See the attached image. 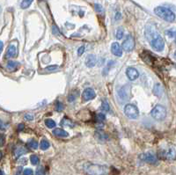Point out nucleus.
I'll return each instance as SVG.
<instances>
[{"label": "nucleus", "mask_w": 176, "mask_h": 175, "mask_svg": "<svg viewBox=\"0 0 176 175\" xmlns=\"http://www.w3.org/2000/svg\"><path fill=\"white\" fill-rule=\"evenodd\" d=\"M145 35L153 50L158 52L163 51V50L165 49V40L153 26L148 24L145 26Z\"/></svg>", "instance_id": "obj_1"}, {"label": "nucleus", "mask_w": 176, "mask_h": 175, "mask_svg": "<svg viewBox=\"0 0 176 175\" xmlns=\"http://www.w3.org/2000/svg\"><path fill=\"white\" fill-rule=\"evenodd\" d=\"M84 169L88 175H107L108 172V168L106 165L92 163L85 164Z\"/></svg>", "instance_id": "obj_2"}, {"label": "nucleus", "mask_w": 176, "mask_h": 175, "mask_svg": "<svg viewBox=\"0 0 176 175\" xmlns=\"http://www.w3.org/2000/svg\"><path fill=\"white\" fill-rule=\"evenodd\" d=\"M154 13L162 20L167 22H174L175 21V14L168 8L164 6H158L154 9Z\"/></svg>", "instance_id": "obj_3"}, {"label": "nucleus", "mask_w": 176, "mask_h": 175, "mask_svg": "<svg viewBox=\"0 0 176 175\" xmlns=\"http://www.w3.org/2000/svg\"><path fill=\"white\" fill-rule=\"evenodd\" d=\"M152 116L157 121H163L166 117V109L161 105H157L152 110Z\"/></svg>", "instance_id": "obj_4"}, {"label": "nucleus", "mask_w": 176, "mask_h": 175, "mask_svg": "<svg viewBox=\"0 0 176 175\" xmlns=\"http://www.w3.org/2000/svg\"><path fill=\"white\" fill-rule=\"evenodd\" d=\"M124 114L130 119H137L139 115V110L133 104H127L124 107Z\"/></svg>", "instance_id": "obj_5"}, {"label": "nucleus", "mask_w": 176, "mask_h": 175, "mask_svg": "<svg viewBox=\"0 0 176 175\" xmlns=\"http://www.w3.org/2000/svg\"><path fill=\"white\" fill-rule=\"evenodd\" d=\"M122 49H123L127 52H130L135 49V39L133 36L129 34L126 38V40L122 42Z\"/></svg>", "instance_id": "obj_6"}, {"label": "nucleus", "mask_w": 176, "mask_h": 175, "mask_svg": "<svg viewBox=\"0 0 176 175\" xmlns=\"http://www.w3.org/2000/svg\"><path fill=\"white\" fill-rule=\"evenodd\" d=\"M140 158L143 161L149 163V164H152V165H155L158 162V158L156 157V155H154L152 152H146V153L142 154L140 156Z\"/></svg>", "instance_id": "obj_7"}, {"label": "nucleus", "mask_w": 176, "mask_h": 175, "mask_svg": "<svg viewBox=\"0 0 176 175\" xmlns=\"http://www.w3.org/2000/svg\"><path fill=\"white\" fill-rule=\"evenodd\" d=\"M96 96V93L93 88H86L82 94V99L84 101H89L93 99H94Z\"/></svg>", "instance_id": "obj_8"}, {"label": "nucleus", "mask_w": 176, "mask_h": 175, "mask_svg": "<svg viewBox=\"0 0 176 175\" xmlns=\"http://www.w3.org/2000/svg\"><path fill=\"white\" fill-rule=\"evenodd\" d=\"M126 75H127L128 78L131 81L136 80L139 77V73H138V70L133 67H129L126 70Z\"/></svg>", "instance_id": "obj_9"}, {"label": "nucleus", "mask_w": 176, "mask_h": 175, "mask_svg": "<svg viewBox=\"0 0 176 175\" xmlns=\"http://www.w3.org/2000/svg\"><path fill=\"white\" fill-rule=\"evenodd\" d=\"M111 52L114 56H122V46L119 44L118 42H114L112 43L111 45Z\"/></svg>", "instance_id": "obj_10"}, {"label": "nucleus", "mask_w": 176, "mask_h": 175, "mask_svg": "<svg viewBox=\"0 0 176 175\" xmlns=\"http://www.w3.org/2000/svg\"><path fill=\"white\" fill-rule=\"evenodd\" d=\"M161 153L162 158H167V159H174L175 158V150L174 147H170L167 150H163Z\"/></svg>", "instance_id": "obj_11"}, {"label": "nucleus", "mask_w": 176, "mask_h": 175, "mask_svg": "<svg viewBox=\"0 0 176 175\" xmlns=\"http://www.w3.org/2000/svg\"><path fill=\"white\" fill-rule=\"evenodd\" d=\"M96 64V56L94 55H89L85 58V65L88 68H93Z\"/></svg>", "instance_id": "obj_12"}, {"label": "nucleus", "mask_w": 176, "mask_h": 175, "mask_svg": "<svg viewBox=\"0 0 176 175\" xmlns=\"http://www.w3.org/2000/svg\"><path fill=\"white\" fill-rule=\"evenodd\" d=\"M16 56H17V47L15 45L12 44L7 49L6 56L8 57V58H13V57H15Z\"/></svg>", "instance_id": "obj_13"}, {"label": "nucleus", "mask_w": 176, "mask_h": 175, "mask_svg": "<svg viewBox=\"0 0 176 175\" xmlns=\"http://www.w3.org/2000/svg\"><path fill=\"white\" fill-rule=\"evenodd\" d=\"M53 134L54 136L57 137H67L69 136L68 132H66L65 130L62 129V128H55L53 130Z\"/></svg>", "instance_id": "obj_14"}, {"label": "nucleus", "mask_w": 176, "mask_h": 175, "mask_svg": "<svg viewBox=\"0 0 176 175\" xmlns=\"http://www.w3.org/2000/svg\"><path fill=\"white\" fill-rule=\"evenodd\" d=\"M27 152V150L22 145L17 146L14 149V156H15V158H19V157H20L21 155H23V154H25Z\"/></svg>", "instance_id": "obj_15"}, {"label": "nucleus", "mask_w": 176, "mask_h": 175, "mask_svg": "<svg viewBox=\"0 0 176 175\" xmlns=\"http://www.w3.org/2000/svg\"><path fill=\"white\" fill-rule=\"evenodd\" d=\"M118 95H119V97L122 99V101H127V100H129V97H128V96H129V93H128L127 89H125V86L122 87V89L119 90Z\"/></svg>", "instance_id": "obj_16"}, {"label": "nucleus", "mask_w": 176, "mask_h": 175, "mask_svg": "<svg viewBox=\"0 0 176 175\" xmlns=\"http://www.w3.org/2000/svg\"><path fill=\"white\" fill-rule=\"evenodd\" d=\"M95 137L100 141H107L108 140V135L103 132L102 130H97L95 132Z\"/></svg>", "instance_id": "obj_17"}, {"label": "nucleus", "mask_w": 176, "mask_h": 175, "mask_svg": "<svg viewBox=\"0 0 176 175\" xmlns=\"http://www.w3.org/2000/svg\"><path fill=\"white\" fill-rule=\"evenodd\" d=\"M20 66V63L18 62H15V61H10L8 62L7 63V68L9 70L13 71V70H15L18 67Z\"/></svg>", "instance_id": "obj_18"}, {"label": "nucleus", "mask_w": 176, "mask_h": 175, "mask_svg": "<svg viewBox=\"0 0 176 175\" xmlns=\"http://www.w3.org/2000/svg\"><path fill=\"white\" fill-rule=\"evenodd\" d=\"M50 144L49 143V141L47 139H42L41 141V144H40V148L42 150V151H46L50 148Z\"/></svg>", "instance_id": "obj_19"}, {"label": "nucleus", "mask_w": 176, "mask_h": 175, "mask_svg": "<svg viewBox=\"0 0 176 175\" xmlns=\"http://www.w3.org/2000/svg\"><path fill=\"white\" fill-rule=\"evenodd\" d=\"M61 125H63V126H68V127L71 128V127H74V122L71 120H70L69 118L65 117V118H64L61 121Z\"/></svg>", "instance_id": "obj_20"}, {"label": "nucleus", "mask_w": 176, "mask_h": 175, "mask_svg": "<svg viewBox=\"0 0 176 175\" xmlns=\"http://www.w3.org/2000/svg\"><path fill=\"white\" fill-rule=\"evenodd\" d=\"M162 92H163V90H162V88H161L160 84H156V85L154 86V93H155L158 97H161Z\"/></svg>", "instance_id": "obj_21"}, {"label": "nucleus", "mask_w": 176, "mask_h": 175, "mask_svg": "<svg viewBox=\"0 0 176 175\" xmlns=\"http://www.w3.org/2000/svg\"><path fill=\"white\" fill-rule=\"evenodd\" d=\"M45 125L49 128H53L56 127V122L55 121H53L52 119H46L45 120Z\"/></svg>", "instance_id": "obj_22"}, {"label": "nucleus", "mask_w": 176, "mask_h": 175, "mask_svg": "<svg viewBox=\"0 0 176 175\" xmlns=\"http://www.w3.org/2000/svg\"><path fill=\"white\" fill-rule=\"evenodd\" d=\"M101 109L105 112H109L110 110V107H109V104L108 102L106 100H102V103H101Z\"/></svg>", "instance_id": "obj_23"}, {"label": "nucleus", "mask_w": 176, "mask_h": 175, "mask_svg": "<svg viewBox=\"0 0 176 175\" xmlns=\"http://www.w3.org/2000/svg\"><path fill=\"white\" fill-rule=\"evenodd\" d=\"M30 162H31V163H32V165H38V164H39V162H40L39 157H38V156H36V155H34V154L31 155V156H30Z\"/></svg>", "instance_id": "obj_24"}, {"label": "nucleus", "mask_w": 176, "mask_h": 175, "mask_svg": "<svg viewBox=\"0 0 176 175\" xmlns=\"http://www.w3.org/2000/svg\"><path fill=\"white\" fill-rule=\"evenodd\" d=\"M31 4H32V2L29 1V0H23V1L21 2V4H20V8L27 9L31 6Z\"/></svg>", "instance_id": "obj_25"}, {"label": "nucleus", "mask_w": 176, "mask_h": 175, "mask_svg": "<svg viewBox=\"0 0 176 175\" xmlns=\"http://www.w3.org/2000/svg\"><path fill=\"white\" fill-rule=\"evenodd\" d=\"M123 33H124L123 28H122V27H118V29H117V31H116V38H117L118 40L122 39Z\"/></svg>", "instance_id": "obj_26"}, {"label": "nucleus", "mask_w": 176, "mask_h": 175, "mask_svg": "<svg viewBox=\"0 0 176 175\" xmlns=\"http://www.w3.org/2000/svg\"><path fill=\"white\" fill-rule=\"evenodd\" d=\"M94 8H95V11H96L98 13H100V14H103V13H104V9H103V7H102L101 5H100V4H95V5H94Z\"/></svg>", "instance_id": "obj_27"}, {"label": "nucleus", "mask_w": 176, "mask_h": 175, "mask_svg": "<svg viewBox=\"0 0 176 175\" xmlns=\"http://www.w3.org/2000/svg\"><path fill=\"white\" fill-rule=\"evenodd\" d=\"M28 145L30 148L34 149V150H36L38 148V143L34 140V139H32L28 142Z\"/></svg>", "instance_id": "obj_28"}, {"label": "nucleus", "mask_w": 176, "mask_h": 175, "mask_svg": "<svg viewBox=\"0 0 176 175\" xmlns=\"http://www.w3.org/2000/svg\"><path fill=\"white\" fill-rule=\"evenodd\" d=\"M105 119H106L105 114H102V113H100V114H98L96 115V120H97L99 122L105 121Z\"/></svg>", "instance_id": "obj_29"}, {"label": "nucleus", "mask_w": 176, "mask_h": 175, "mask_svg": "<svg viewBox=\"0 0 176 175\" xmlns=\"http://www.w3.org/2000/svg\"><path fill=\"white\" fill-rule=\"evenodd\" d=\"M35 174L36 175H45V171H44V168L42 166L38 167V169L36 170Z\"/></svg>", "instance_id": "obj_30"}, {"label": "nucleus", "mask_w": 176, "mask_h": 175, "mask_svg": "<svg viewBox=\"0 0 176 175\" xmlns=\"http://www.w3.org/2000/svg\"><path fill=\"white\" fill-rule=\"evenodd\" d=\"M63 109H64V105L61 102L57 101L56 103V110L58 112H61V111H63Z\"/></svg>", "instance_id": "obj_31"}, {"label": "nucleus", "mask_w": 176, "mask_h": 175, "mask_svg": "<svg viewBox=\"0 0 176 175\" xmlns=\"http://www.w3.org/2000/svg\"><path fill=\"white\" fill-rule=\"evenodd\" d=\"M6 144V136L4 134H0V147L4 146Z\"/></svg>", "instance_id": "obj_32"}, {"label": "nucleus", "mask_w": 176, "mask_h": 175, "mask_svg": "<svg viewBox=\"0 0 176 175\" xmlns=\"http://www.w3.org/2000/svg\"><path fill=\"white\" fill-rule=\"evenodd\" d=\"M23 175H34V172L30 168H27L23 171Z\"/></svg>", "instance_id": "obj_33"}, {"label": "nucleus", "mask_w": 176, "mask_h": 175, "mask_svg": "<svg viewBox=\"0 0 176 175\" xmlns=\"http://www.w3.org/2000/svg\"><path fill=\"white\" fill-rule=\"evenodd\" d=\"M166 33L170 37V38H173L175 36V32L174 30H167L166 31Z\"/></svg>", "instance_id": "obj_34"}, {"label": "nucleus", "mask_w": 176, "mask_h": 175, "mask_svg": "<svg viewBox=\"0 0 176 175\" xmlns=\"http://www.w3.org/2000/svg\"><path fill=\"white\" fill-rule=\"evenodd\" d=\"M24 118L27 120V121H33L34 120V115L31 114H26Z\"/></svg>", "instance_id": "obj_35"}, {"label": "nucleus", "mask_w": 176, "mask_h": 175, "mask_svg": "<svg viewBox=\"0 0 176 175\" xmlns=\"http://www.w3.org/2000/svg\"><path fill=\"white\" fill-rule=\"evenodd\" d=\"M84 52H85V46H81L80 48H78V55L79 56H82L84 54Z\"/></svg>", "instance_id": "obj_36"}, {"label": "nucleus", "mask_w": 176, "mask_h": 175, "mask_svg": "<svg viewBox=\"0 0 176 175\" xmlns=\"http://www.w3.org/2000/svg\"><path fill=\"white\" fill-rule=\"evenodd\" d=\"M57 68H58V66H57V65H51V66H48L46 68V70H57Z\"/></svg>", "instance_id": "obj_37"}, {"label": "nucleus", "mask_w": 176, "mask_h": 175, "mask_svg": "<svg viewBox=\"0 0 176 175\" xmlns=\"http://www.w3.org/2000/svg\"><path fill=\"white\" fill-rule=\"evenodd\" d=\"M18 131L19 132H20V131H22L23 129H24V124L23 123H20L19 125H18Z\"/></svg>", "instance_id": "obj_38"}, {"label": "nucleus", "mask_w": 176, "mask_h": 175, "mask_svg": "<svg viewBox=\"0 0 176 175\" xmlns=\"http://www.w3.org/2000/svg\"><path fill=\"white\" fill-rule=\"evenodd\" d=\"M76 97H77V96H75L74 94H70V95H69V98H68V100H69V101H73V100L76 99Z\"/></svg>", "instance_id": "obj_39"}, {"label": "nucleus", "mask_w": 176, "mask_h": 175, "mask_svg": "<svg viewBox=\"0 0 176 175\" xmlns=\"http://www.w3.org/2000/svg\"><path fill=\"white\" fill-rule=\"evenodd\" d=\"M52 30H53V33H59V30H58V28H57V26H55V25H53V26H52Z\"/></svg>", "instance_id": "obj_40"}, {"label": "nucleus", "mask_w": 176, "mask_h": 175, "mask_svg": "<svg viewBox=\"0 0 176 175\" xmlns=\"http://www.w3.org/2000/svg\"><path fill=\"white\" fill-rule=\"evenodd\" d=\"M6 128V126H5V124H4V122L1 121V120H0V129H5Z\"/></svg>", "instance_id": "obj_41"}, {"label": "nucleus", "mask_w": 176, "mask_h": 175, "mask_svg": "<svg viewBox=\"0 0 176 175\" xmlns=\"http://www.w3.org/2000/svg\"><path fill=\"white\" fill-rule=\"evenodd\" d=\"M3 47H4V43L2 41H0V53H1L3 50Z\"/></svg>", "instance_id": "obj_42"}, {"label": "nucleus", "mask_w": 176, "mask_h": 175, "mask_svg": "<svg viewBox=\"0 0 176 175\" xmlns=\"http://www.w3.org/2000/svg\"><path fill=\"white\" fill-rule=\"evenodd\" d=\"M120 17H121V14L119 13H117V14H116V20H118Z\"/></svg>", "instance_id": "obj_43"}, {"label": "nucleus", "mask_w": 176, "mask_h": 175, "mask_svg": "<svg viewBox=\"0 0 176 175\" xmlns=\"http://www.w3.org/2000/svg\"><path fill=\"white\" fill-rule=\"evenodd\" d=\"M0 175H5V173H4V172L1 170V169H0Z\"/></svg>", "instance_id": "obj_44"}, {"label": "nucleus", "mask_w": 176, "mask_h": 175, "mask_svg": "<svg viewBox=\"0 0 176 175\" xmlns=\"http://www.w3.org/2000/svg\"><path fill=\"white\" fill-rule=\"evenodd\" d=\"M2 157H3V154H2V151H0V159L2 158Z\"/></svg>", "instance_id": "obj_45"}, {"label": "nucleus", "mask_w": 176, "mask_h": 175, "mask_svg": "<svg viewBox=\"0 0 176 175\" xmlns=\"http://www.w3.org/2000/svg\"><path fill=\"white\" fill-rule=\"evenodd\" d=\"M15 175H20V172H17V173H16V174H15Z\"/></svg>", "instance_id": "obj_46"}, {"label": "nucleus", "mask_w": 176, "mask_h": 175, "mask_svg": "<svg viewBox=\"0 0 176 175\" xmlns=\"http://www.w3.org/2000/svg\"><path fill=\"white\" fill-rule=\"evenodd\" d=\"M29 1H31V2H33V0H29Z\"/></svg>", "instance_id": "obj_47"}]
</instances>
